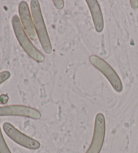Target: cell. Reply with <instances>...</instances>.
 Segmentation results:
<instances>
[{"label":"cell","instance_id":"1","mask_svg":"<svg viewBox=\"0 0 138 153\" xmlns=\"http://www.w3.org/2000/svg\"><path fill=\"white\" fill-rule=\"evenodd\" d=\"M12 24L16 37L26 53L36 62H43L45 59V55L40 52L30 41L17 15H14L12 17Z\"/></svg>","mask_w":138,"mask_h":153},{"label":"cell","instance_id":"2","mask_svg":"<svg viewBox=\"0 0 138 153\" xmlns=\"http://www.w3.org/2000/svg\"><path fill=\"white\" fill-rule=\"evenodd\" d=\"M30 10L36 35L42 49L47 54H50L52 52V45L45 26L39 1L32 0L30 1Z\"/></svg>","mask_w":138,"mask_h":153},{"label":"cell","instance_id":"3","mask_svg":"<svg viewBox=\"0 0 138 153\" xmlns=\"http://www.w3.org/2000/svg\"><path fill=\"white\" fill-rule=\"evenodd\" d=\"M89 61L93 66L105 76L116 92L121 93L123 91V84L118 74L107 62L96 55L90 56Z\"/></svg>","mask_w":138,"mask_h":153},{"label":"cell","instance_id":"4","mask_svg":"<svg viewBox=\"0 0 138 153\" xmlns=\"http://www.w3.org/2000/svg\"><path fill=\"white\" fill-rule=\"evenodd\" d=\"M106 133V121L105 115L99 113L94 121L93 138L90 146L86 153H100L104 143Z\"/></svg>","mask_w":138,"mask_h":153},{"label":"cell","instance_id":"5","mask_svg":"<svg viewBox=\"0 0 138 153\" xmlns=\"http://www.w3.org/2000/svg\"><path fill=\"white\" fill-rule=\"evenodd\" d=\"M3 129L5 133L10 139L26 149L37 150L41 147V144L39 141L25 135L9 122L4 123Z\"/></svg>","mask_w":138,"mask_h":153},{"label":"cell","instance_id":"6","mask_svg":"<svg viewBox=\"0 0 138 153\" xmlns=\"http://www.w3.org/2000/svg\"><path fill=\"white\" fill-rule=\"evenodd\" d=\"M4 116H18L39 120L41 118V113L34 108L25 105H7L0 107V117Z\"/></svg>","mask_w":138,"mask_h":153},{"label":"cell","instance_id":"7","mask_svg":"<svg viewBox=\"0 0 138 153\" xmlns=\"http://www.w3.org/2000/svg\"><path fill=\"white\" fill-rule=\"evenodd\" d=\"M18 12H19L20 20L22 25L24 29L25 32L30 39L36 41L37 40V35L34 27L33 20L32 19L28 5L25 1H22L18 6Z\"/></svg>","mask_w":138,"mask_h":153},{"label":"cell","instance_id":"8","mask_svg":"<svg viewBox=\"0 0 138 153\" xmlns=\"http://www.w3.org/2000/svg\"><path fill=\"white\" fill-rule=\"evenodd\" d=\"M86 2L91 13L95 30L101 33L104 29V19L99 2L96 0H86Z\"/></svg>","mask_w":138,"mask_h":153},{"label":"cell","instance_id":"9","mask_svg":"<svg viewBox=\"0 0 138 153\" xmlns=\"http://www.w3.org/2000/svg\"><path fill=\"white\" fill-rule=\"evenodd\" d=\"M0 153H12L2 134L1 127H0Z\"/></svg>","mask_w":138,"mask_h":153},{"label":"cell","instance_id":"10","mask_svg":"<svg viewBox=\"0 0 138 153\" xmlns=\"http://www.w3.org/2000/svg\"><path fill=\"white\" fill-rule=\"evenodd\" d=\"M10 76H11V74L9 71H3L0 72V84L8 80Z\"/></svg>","mask_w":138,"mask_h":153},{"label":"cell","instance_id":"11","mask_svg":"<svg viewBox=\"0 0 138 153\" xmlns=\"http://www.w3.org/2000/svg\"><path fill=\"white\" fill-rule=\"evenodd\" d=\"M53 2L57 9L62 10L64 7V1L63 0H53Z\"/></svg>","mask_w":138,"mask_h":153},{"label":"cell","instance_id":"12","mask_svg":"<svg viewBox=\"0 0 138 153\" xmlns=\"http://www.w3.org/2000/svg\"><path fill=\"white\" fill-rule=\"evenodd\" d=\"M8 96L7 94H1L0 96V104L5 105L8 101Z\"/></svg>","mask_w":138,"mask_h":153},{"label":"cell","instance_id":"13","mask_svg":"<svg viewBox=\"0 0 138 153\" xmlns=\"http://www.w3.org/2000/svg\"><path fill=\"white\" fill-rule=\"evenodd\" d=\"M130 4H131V6L132 7L133 9H137L138 7V1L137 0H131L130 1Z\"/></svg>","mask_w":138,"mask_h":153}]
</instances>
